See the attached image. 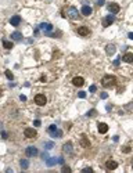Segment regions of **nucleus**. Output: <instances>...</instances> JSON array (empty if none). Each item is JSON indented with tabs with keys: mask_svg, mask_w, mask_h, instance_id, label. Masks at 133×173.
Instances as JSON below:
<instances>
[{
	"mask_svg": "<svg viewBox=\"0 0 133 173\" xmlns=\"http://www.w3.org/2000/svg\"><path fill=\"white\" fill-rule=\"evenodd\" d=\"M101 84L104 87H112L116 84V78L114 75H105L104 78L101 79Z\"/></svg>",
	"mask_w": 133,
	"mask_h": 173,
	"instance_id": "obj_1",
	"label": "nucleus"
},
{
	"mask_svg": "<svg viewBox=\"0 0 133 173\" xmlns=\"http://www.w3.org/2000/svg\"><path fill=\"white\" fill-rule=\"evenodd\" d=\"M49 134L53 139H60L61 136H62V132L55 125H51V126H49Z\"/></svg>",
	"mask_w": 133,
	"mask_h": 173,
	"instance_id": "obj_2",
	"label": "nucleus"
},
{
	"mask_svg": "<svg viewBox=\"0 0 133 173\" xmlns=\"http://www.w3.org/2000/svg\"><path fill=\"white\" fill-rule=\"evenodd\" d=\"M66 17L69 18V19H78V18H79V11H78L76 7H68Z\"/></svg>",
	"mask_w": 133,
	"mask_h": 173,
	"instance_id": "obj_3",
	"label": "nucleus"
},
{
	"mask_svg": "<svg viewBox=\"0 0 133 173\" xmlns=\"http://www.w3.org/2000/svg\"><path fill=\"white\" fill-rule=\"evenodd\" d=\"M24 134H25L27 139H35L38 136V132H36V129H33V128H27L24 130Z\"/></svg>",
	"mask_w": 133,
	"mask_h": 173,
	"instance_id": "obj_4",
	"label": "nucleus"
},
{
	"mask_svg": "<svg viewBox=\"0 0 133 173\" xmlns=\"http://www.w3.org/2000/svg\"><path fill=\"white\" fill-rule=\"evenodd\" d=\"M46 101H47V98H46V96L44 94H36L35 96V104H38V105H46Z\"/></svg>",
	"mask_w": 133,
	"mask_h": 173,
	"instance_id": "obj_5",
	"label": "nucleus"
},
{
	"mask_svg": "<svg viewBox=\"0 0 133 173\" xmlns=\"http://www.w3.org/2000/svg\"><path fill=\"white\" fill-rule=\"evenodd\" d=\"M39 154V151H38V148L36 147H33V145H31V147H28L27 150H25V155L27 156H36Z\"/></svg>",
	"mask_w": 133,
	"mask_h": 173,
	"instance_id": "obj_6",
	"label": "nucleus"
},
{
	"mask_svg": "<svg viewBox=\"0 0 133 173\" xmlns=\"http://www.w3.org/2000/svg\"><path fill=\"white\" fill-rule=\"evenodd\" d=\"M62 151H64V154L71 155L72 151H73V147H72V143H71V141H68V143H65V144L62 145Z\"/></svg>",
	"mask_w": 133,
	"mask_h": 173,
	"instance_id": "obj_7",
	"label": "nucleus"
},
{
	"mask_svg": "<svg viewBox=\"0 0 133 173\" xmlns=\"http://www.w3.org/2000/svg\"><path fill=\"white\" fill-rule=\"evenodd\" d=\"M72 83H73V86H76V87H82L83 84H85V79L80 78V76H75V78L72 79Z\"/></svg>",
	"mask_w": 133,
	"mask_h": 173,
	"instance_id": "obj_8",
	"label": "nucleus"
},
{
	"mask_svg": "<svg viewBox=\"0 0 133 173\" xmlns=\"http://www.w3.org/2000/svg\"><path fill=\"white\" fill-rule=\"evenodd\" d=\"M114 21H115V17H114V15H107V17L103 19V26H105V28H107V26H110V25L114 22Z\"/></svg>",
	"mask_w": 133,
	"mask_h": 173,
	"instance_id": "obj_9",
	"label": "nucleus"
},
{
	"mask_svg": "<svg viewBox=\"0 0 133 173\" xmlns=\"http://www.w3.org/2000/svg\"><path fill=\"white\" fill-rule=\"evenodd\" d=\"M119 6L116 4V3H111V4H108V11L111 13V14H116V13H119Z\"/></svg>",
	"mask_w": 133,
	"mask_h": 173,
	"instance_id": "obj_10",
	"label": "nucleus"
},
{
	"mask_svg": "<svg viewBox=\"0 0 133 173\" xmlns=\"http://www.w3.org/2000/svg\"><path fill=\"white\" fill-rule=\"evenodd\" d=\"M78 33L80 36H87V35H90V29L87 26H79L78 28Z\"/></svg>",
	"mask_w": 133,
	"mask_h": 173,
	"instance_id": "obj_11",
	"label": "nucleus"
},
{
	"mask_svg": "<svg viewBox=\"0 0 133 173\" xmlns=\"http://www.w3.org/2000/svg\"><path fill=\"white\" fill-rule=\"evenodd\" d=\"M115 51H116V47L114 45H107L105 46V53L108 54V56H112V54H115Z\"/></svg>",
	"mask_w": 133,
	"mask_h": 173,
	"instance_id": "obj_12",
	"label": "nucleus"
},
{
	"mask_svg": "<svg viewBox=\"0 0 133 173\" xmlns=\"http://www.w3.org/2000/svg\"><path fill=\"white\" fill-rule=\"evenodd\" d=\"M105 166H107V169H110V170H114V169L118 167V163H116L115 161H112V159H108V161L105 162Z\"/></svg>",
	"mask_w": 133,
	"mask_h": 173,
	"instance_id": "obj_13",
	"label": "nucleus"
},
{
	"mask_svg": "<svg viewBox=\"0 0 133 173\" xmlns=\"http://www.w3.org/2000/svg\"><path fill=\"white\" fill-rule=\"evenodd\" d=\"M80 145H82L83 148H89V147H90V140H89L85 134H83L82 139H80Z\"/></svg>",
	"mask_w": 133,
	"mask_h": 173,
	"instance_id": "obj_14",
	"label": "nucleus"
},
{
	"mask_svg": "<svg viewBox=\"0 0 133 173\" xmlns=\"http://www.w3.org/2000/svg\"><path fill=\"white\" fill-rule=\"evenodd\" d=\"M122 60H123V62L132 64V62H133V54H132V53H126V54H123Z\"/></svg>",
	"mask_w": 133,
	"mask_h": 173,
	"instance_id": "obj_15",
	"label": "nucleus"
},
{
	"mask_svg": "<svg viewBox=\"0 0 133 173\" xmlns=\"http://www.w3.org/2000/svg\"><path fill=\"white\" fill-rule=\"evenodd\" d=\"M97 128H99V132L101 134H104V133L108 132V125H107V123H99V125H97Z\"/></svg>",
	"mask_w": 133,
	"mask_h": 173,
	"instance_id": "obj_16",
	"label": "nucleus"
},
{
	"mask_svg": "<svg viewBox=\"0 0 133 173\" xmlns=\"http://www.w3.org/2000/svg\"><path fill=\"white\" fill-rule=\"evenodd\" d=\"M20 22H21V17H20V15H14V17L10 19V24L13 26H18Z\"/></svg>",
	"mask_w": 133,
	"mask_h": 173,
	"instance_id": "obj_17",
	"label": "nucleus"
},
{
	"mask_svg": "<svg viewBox=\"0 0 133 173\" xmlns=\"http://www.w3.org/2000/svg\"><path fill=\"white\" fill-rule=\"evenodd\" d=\"M40 29H43L44 32H50L51 29H53V25L49 22H43V24H40V26H39Z\"/></svg>",
	"mask_w": 133,
	"mask_h": 173,
	"instance_id": "obj_18",
	"label": "nucleus"
},
{
	"mask_svg": "<svg viewBox=\"0 0 133 173\" xmlns=\"http://www.w3.org/2000/svg\"><path fill=\"white\" fill-rule=\"evenodd\" d=\"M92 13H93V10H92V7L90 6H83L82 7V14L85 15V17H89Z\"/></svg>",
	"mask_w": 133,
	"mask_h": 173,
	"instance_id": "obj_19",
	"label": "nucleus"
},
{
	"mask_svg": "<svg viewBox=\"0 0 133 173\" xmlns=\"http://www.w3.org/2000/svg\"><path fill=\"white\" fill-rule=\"evenodd\" d=\"M55 163H58V158H47V159H46V165H47V166H54Z\"/></svg>",
	"mask_w": 133,
	"mask_h": 173,
	"instance_id": "obj_20",
	"label": "nucleus"
},
{
	"mask_svg": "<svg viewBox=\"0 0 133 173\" xmlns=\"http://www.w3.org/2000/svg\"><path fill=\"white\" fill-rule=\"evenodd\" d=\"M11 38H13V40H21L22 39V35H21V32H13Z\"/></svg>",
	"mask_w": 133,
	"mask_h": 173,
	"instance_id": "obj_21",
	"label": "nucleus"
},
{
	"mask_svg": "<svg viewBox=\"0 0 133 173\" xmlns=\"http://www.w3.org/2000/svg\"><path fill=\"white\" fill-rule=\"evenodd\" d=\"M3 46H4V49L10 50V49H13V42H8V40H3Z\"/></svg>",
	"mask_w": 133,
	"mask_h": 173,
	"instance_id": "obj_22",
	"label": "nucleus"
},
{
	"mask_svg": "<svg viewBox=\"0 0 133 173\" xmlns=\"http://www.w3.org/2000/svg\"><path fill=\"white\" fill-rule=\"evenodd\" d=\"M20 165H21L22 169H28V166H29V162L27 161V159H21V162H20Z\"/></svg>",
	"mask_w": 133,
	"mask_h": 173,
	"instance_id": "obj_23",
	"label": "nucleus"
},
{
	"mask_svg": "<svg viewBox=\"0 0 133 173\" xmlns=\"http://www.w3.org/2000/svg\"><path fill=\"white\" fill-rule=\"evenodd\" d=\"M53 147H54V143H53V141H47V143H44V148H46V151L51 150Z\"/></svg>",
	"mask_w": 133,
	"mask_h": 173,
	"instance_id": "obj_24",
	"label": "nucleus"
},
{
	"mask_svg": "<svg viewBox=\"0 0 133 173\" xmlns=\"http://www.w3.org/2000/svg\"><path fill=\"white\" fill-rule=\"evenodd\" d=\"M61 172H62V173H71V167H69V166H62Z\"/></svg>",
	"mask_w": 133,
	"mask_h": 173,
	"instance_id": "obj_25",
	"label": "nucleus"
},
{
	"mask_svg": "<svg viewBox=\"0 0 133 173\" xmlns=\"http://www.w3.org/2000/svg\"><path fill=\"white\" fill-rule=\"evenodd\" d=\"M6 76H7V79L13 80V73H11V71H6Z\"/></svg>",
	"mask_w": 133,
	"mask_h": 173,
	"instance_id": "obj_26",
	"label": "nucleus"
},
{
	"mask_svg": "<svg viewBox=\"0 0 133 173\" xmlns=\"http://www.w3.org/2000/svg\"><path fill=\"white\" fill-rule=\"evenodd\" d=\"M96 114H97V112H96V109H92V111L87 112V116H94Z\"/></svg>",
	"mask_w": 133,
	"mask_h": 173,
	"instance_id": "obj_27",
	"label": "nucleus"
},
{
	"mask_svg": "<svg viewBox=\"0 0 133 173\" xmlns=\"http://www.w3.org/2000/svg\"><path fill=\"white\" fill-rule=\"evenodd\" d=\"M78 96H79L80 98H85V97H86V93H85V91H79V93H78Z\"/></svg>",
	"mask_w": 133,
	"mask_h": 173,
	"instance_id": "obj_28",
	"label": "nucleus"
},
{
	"mask_svg": "<svg viewBox=\"0 0 133 173\" xmlns=\"http://www.w3.org/2000/svg\"><path fill=\"white\" fill-rule=\"evenodd\" d=\"M122 151H123V152H126V154H129V152H130V147H123Z\"/></svg>",
	"mask_w": 133,
	"mask_h": 173,
	"instance_id": "obj_29",
	"label": "nucleus"
},
{
	"mask_svg": "<svg viewBox=\"0 0 133 173\" xmlns=\"http://www.w3.org/2000/svg\"><path fill=\"white\" fill-rule=\"evenodd\" d=\"M83 172H86V173H92V172H93V169H92V167H85V169H83Z\"/></svg>",
	"mask_w": 133,
	"mask_h": 173,
	"instance_id": "obj_30",
	"label": "nucleus"
},
{
	"mask_svg": "<svg viewBox=\"0 0 133 173\" xmlns=\"http://www.w3.org/2000/svg\"><path fill=\"white\" fill-rule=\"evenodd\" d=\"M96 4H97V6H103V4H104V0H96Z\"/></svg>",
	"mask_w": 133,
	"mask_h": 173,
	"instance_id": "obj_31",
	"label": "nucleus"
},
{
	"mask_svg": "<svg viewBox=\"0 0 133 173\" xmlns=\"http://www.w3.org/2000/svg\"><path fill=\"white\" fill-rule=\"evenodd\" d=\"M121 60H122V58H116L115 61H114V65H115V67H118V65H119V62H121Z\"/></svg>",
	"mask_w": 133,
	"mask_h": 173,
	"instance_id": "obj_32",
	"label": "nucleus"
},
{
	"mask_svg": "<svg viewBox=\"0 0 133 173\" xmlns=\"http://www.w3.org/2000/svg\"><path fill=\"white\" fill-rule=\"evenodd\" d=\"M126 109L132 112V111H133V104H129V105H126Z\"/></svg>",
	"mask_w": 133,
	"mask_h": 173,
	"instance_id": "obj_33",
	"label": "nucleus"
},
{
	"mask_svg": "<svg viewBox=\"0 0 133 173\" xmlns=\"http://www.w3.org/2000/svg\"><path fill=\"white\" fill-rule=\"evenodd\" d=\"M40 121H39V119H36V121H35V122H33V125H35V126H36V128H38V126H40Z\"/></svg>",
	"mask_w": 133,
	"mask_h": 173,
	"instance_id": "obj_34",
	"label": "nucleus"
},
{
	"mask_svg": "<svg viewBox=\"0 0 133 173\" xmlns=\"http://www.w3.org/2000/svg\"><path fill=\"white\" fill-rule=\"evenodd\" d=\"M89 90H90L92 93H94V91L97 90V87H96V86H94V84H93V86H90V89H89Z\"/></svg>",
	"mask_w": 133,
	"mask_h": 173,
	"instance_id": "obj_35",
	"label": "nucleus"
},
{
	"mask_svg": "<svg viewBox=\"0 0 133 173\" xmlns=\"http://www.w3.org/2000/svg\"><path fill=\"white\" fill-rule=\"evenodd\" d=\"M42 158H43V159H47V158H49V154H47V152L42 154Z\"/></svg>",
	"mask_w": 133,
	"mask_h": 173,
	"instance_id": "obj_36",
	"label": "nucleus"
},
{
	"mask_svg": "<svg viewBox=\"0 0 133 173\" xmlns=\"http://www.w3.org/2000/svg\"><path fill=\"white\" fill-rule=\"evenodd\" d=\"M107 97H108V94H107V93H101V98H103V100H105Z\"/></svg>",
	"mask_w": 133,
	"mask_h": 173,
	"instance_id": "obj_37",
	"label": "nucleus"
},
{
	"mask_svg": "<svg viewBox=\"0 0 133 173\" xmlns=\"http://www.w3.org/2000/svg\"><path fill=\"white\" fill-rule=\"evenodd\" d=\"M7 136H8V134L6 133V132H3V133H1V137H3V139H7Z\"/></svg>",
	"mask_w": 133,
	"mask_h": 173,
	"instance_id": "obj_38",
	"label": "nucleus"
},
{
	"mask_svg": "<svg viewBox=\"0 0 133 173\" xmlns=\"http://www.w3.org/2000/svg\"><path fill=\"white\" fill-rule=\"evenodd\" d=\"M20 98H21V101H27V97H25V96L22 94L21 97H20Z\"/></svg>",
	"mask_w": 133,
	"mask_h": 173,
	"instance_id": "obj_39",
	"label": "nucleus"
},
{
	"mask_svg": "<svg viewBox=\"0 0 133 173\" xmlns=\"http://www.w3.org/2000/svg\"><path fill=\"white\" fill-rule=\"evenodd\" d=\"M127 36H129V39H132V40H133V32H130V33L127 35Z\"/></svg>",
	"mask_w": 133,
	"mask_h": 173,
	"instance_id": "obj_40",
	"label": "nucleus"
},
{
	"mask_svg": "<svg viewBox=\"0 0 133 173\" xmlns=\"http://www.w3.org/2000/svg\"><path fill=\"white\" fill-rule=\"evenodd\" d=\"M0 126H1V123H0Z\"/></svg>",
	"mask_w": 133,
	"mask_h": 173,
	"instance_id": "obj_41",
	"label": "nucleus"
}]
</instances>
